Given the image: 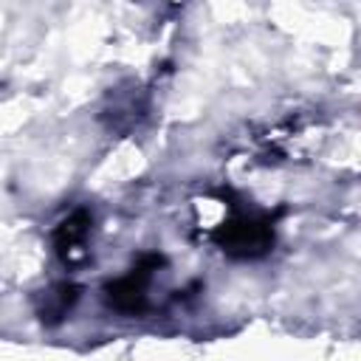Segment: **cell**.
Here are the masks:
<instances>
[{
    "mask_svg": "<svg viewBox=\"0 0 361 361\" xmlns=\"http://www.w3.org/2000/svg\"><path fill=\"white\" fill-rule=\"evenodd\" d=\"M87 231H90V220H87L85 212H76L73 217H68V220L59 226V231H56V248H59V254H62V257H71V254L85 243Z\"/></svg>",
    "mask_w": 361,
    "mask_h": 361,
    "instance_id": "7a4b0ae2",
    "label": "cell"
},
{
    "mask_svg": "<svg viewBox=\"0 0 361 361\" xmlns=\"http://www.w3.org/2000/svg\"><path fill=\"white\" fill-rule=\"evenodd\" d=\"M271 240V231L265 223H257V220H237V223H228L223 228V237L220 243L234 251V254H257L268 245Z\"/></svg>",
    "mask_w": 361,
    "mask_h": 361,
    "instance_id": "6da1fadb",
    "label": "cell"
}]
</instances>
